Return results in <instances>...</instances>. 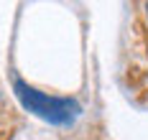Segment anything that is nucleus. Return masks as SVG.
Here are the masks:
<instances>
[{"label":"nucleus","instance_id":"nucleus-1","mask_svg":"<svg viewBox=\"0 0 148 140\" xmlns=\"http://www.w3.org/2000/svg\"><path fill=\"white\" fill-rule=\"evenodd\" d=\"M13 89L18 94V99H21V105L28 112H33L36 117H41V120H46V122H51V125L66 127V125H74V120L82 115L79 102L72 99V97H49V94L28 87L21 79H15Z\"/></svg>","mask_w":148,"mask_h":140}]
</instances>
